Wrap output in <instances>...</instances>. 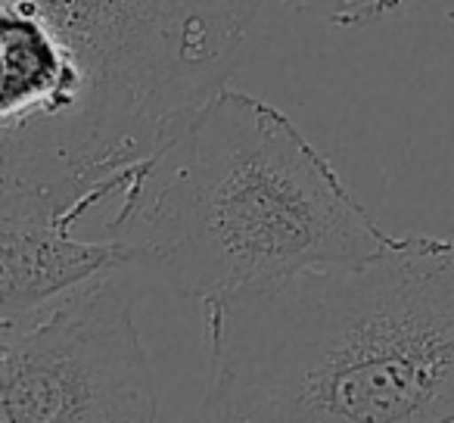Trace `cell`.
Wrapping results in <instances>:
<instances>
[{"label": "cell", "mask_w": 454, "mask_h": 423, "mask_svg": "<svg viewBox=\"0 0 454 423\" xmlns=\"http://www.w3.org/2000/svg\"><path fill=\"white\" fill-rule=\"evenodd\" d=\"M265 0H0V215L119 202L240 66Z\"/></svg>", "instance_id": "6da1fadb"}, {"label": "cell", "mask_w": 454, "mask_h": 423, "mask_svg": "<svg viewBox=\"0 0 454 423\" xmlns=\"http://www.w3.org/2000/svg\"><path fill=\"white\" fill-rule=\"evenodd\" d=\"M202 423H454V240L206 302Z\"/></svg>", "instance_id": "7a4b0ae2"}, {"label": "cell", "mask_w": 454, "mask_h": 423, "mask_svg": "<svg viewBox=\"0 0 454 423\" xmlns=\"http://www.w3.org/2000/svg\"><path fill=\"white\" fill-rule=\"evenodd\" d=\"M106 237L128 265L202 305L402 243L278 106L234 88L140 165Z\"/></svg>", "instance_id": "3957f363"}, {"label": "cell", "mask_w": 454, "mask_h": 423, "mask_svg": "<svg viewBox=\"0 0 454 423\" xmlns=\"http://www.w3.org/2000/svg\"><path fill=\"white\" fill-rule=\"evenodd\" d=\"M159 396L131 296L97 278L0 317V423H156Z\"/></svg>", "instance_id": "277c9868"}, {"label": "cell", "mask_w": 454, "mask_h": 423, "mask_svg": "<svg viewBox=\"0 0 454 423\" xmlns=\"http://www.w3.org/2000/svg\"><path fill=\"white\" fill-rule=\"evenodd\" d=\"M125 265L109 237L82 240L69 224L0 215V317L28 315Z\"/></svg>", "instance_id": "5b68a950"}, {"label": "cell", "mask_w": 454, "mask_h": 423, "mask_svg": "<svg viewBox=\"0 0 454 423\" xmlns=\"http://www.w3.org/2000/svg\"><path fill=\"white\" fill-rule=\"evenodd\" d=\"M284 4L336 28H358L395 13L408 0H284Z\"/></svg>", "instance_id": "8992f818"}]
</instances>
